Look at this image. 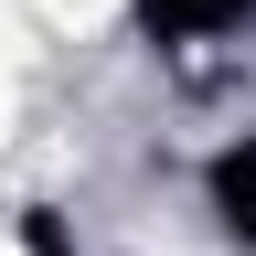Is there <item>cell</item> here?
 I'll list each match as a JSON object with an SVG mask.
<instances>
[{
  "mask_svg": "<svg viewBox=\"0 0 256 256\" xmlns=\"http://www.w3.org/2000/svg\"><path fill=\"white\" fill-rule=\"evenodd\" d=\"M203 203H214L224 235L256 256V128H246V139H224V150L203 160Z\"/></svg>",
  "mask_w": 256,
  "mask_h": 256,
  "instance_id": "cell-1",
  "label": "cell"
},
{
  "mask_svg": "<svg viewBox=\"0 0 256 256\" xmlns=\"http://www.w3.org/2000/svg\"><path fill=\"white\" fill-rule=\"evenodd\" d=\"M150 43H214V32H246L256 0H128Z\"/></svg>",
  "mask_w": 256,
  "mask_h": 256,
  "instance_id": "cell-2",
  "label": "cell"
},
{
  "mask_svg": "<svg viewBox=\"0 0 256 256\" xmlns=\"http://www.w3.org/2000/svg\"><path fill=\"white\" fill-rule=\"evenodd\" d=\"M11 256H75V235H64L54 214H22V246H11Z\"/></svg>",
  "mask_w": 256,
  "mask_h": 256,
  "instance_id": "cell-3",
  "label": "cell"
}]
</instances>
